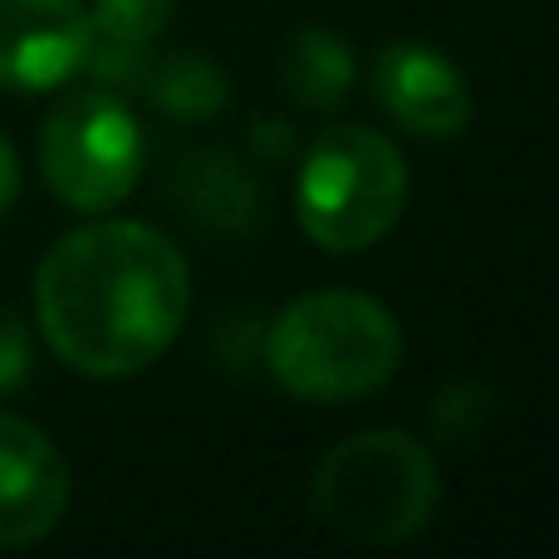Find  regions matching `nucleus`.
Segmentation results:
<instances>
[{"instance_id":"1","label":"nucleus","mask_w":559,"mask_h":559,"mask_svg":"<svg viewBox=\"0 0 559 559\" xmlns=\"http://www.w3.org/2000/svg\"><path fill=\"white\" fill-rule=\"evenodd\" d=\"M192 275L157 226L94 222L59 236L35 271L45 344L84 378H128L167 354L187 324Z\"/></svg>"},{"instance_id":"2","label":"nucleus","mask_w":559,"mask_h":559,"mask_svg":"<svg viewBox=\"0 0 559 559\" xmlns=\"http://www.w3.org/2000/svg\"><path fill=\"white\" fill-rule=\"evenodd\" d=\"M403 364L393 309L358 289H314L280 309L265 334V368L299 403H354Z\"/></svg>"},{"instance_id":"3","label":"nucleus","mask_w":559,"mask_h":559,"mask_svg":"<svg viewBox=\"0 0 559 559\" xmlns=\"http://www.w3.org/2000/svg\"><path fill=\"white\" fill-rule=\"evenodd\" d=\"M437 462L417 437L397 427H373L314 466L309 506L319 525L348 545H403L427 531L437 511Z\"/></svg>"},{"instance_id":"4","label":"nucleus","mask_w":559,"mask_h":559,"mask_svg":"<svg viewBox=\"0 0 559 559\" xmlns=\"http://www.w3.org/2000/svg\"><path fill=\"white\" fill-rule=\"evenodd\" d=\"M407 163L373 128H329L299 163L295 216L319 251L354 255L378 246L407 206Z\"/></svg>"},{"instance_id":"5","label":"nucleus","mask_w":559,"mask_h":559,"mask_svg":"<svg viewBox=\"0 0 559 559\" xmlns=\"http://www.w3.org/2000/svg\"><path fill=\"white\" fill-rule=\"evenodd\" d=\"M39 167L69 212H114L143 173L138 118L108 84L74 88L39 128Z\"/></svg>"},{"instance_id":"6","label":"nucleus","mask_w":559,"mask_h":559,"mask_svg":"<svg viewBox=\"0 0 559 559\" xmlns=\"http://www.w3.org/2000/svg\"><path fill=\"white\" fill-rule=\"evenodd\" d=\"M88 5L84 0H0V88L45 94L84 69Z\"/></svg>"},{"instance_id":"7","label":"nucleus","mask_w":559,"mask_h":559,"mask_svg":"<svg viewBox=\"0 0 559 559\" xmlns=\"http://www.w3.org/2000/svg\"><path fill=\"white\" fill-rule=\"evenodd\" d=\"M69 511V466L35 423L0 413V550L39 545Z\"/></svg>"},{"instance_id":"8","label":"nucleus","mask_w":559,"mask_h":559,"mask_svg":"<svg viewBox=\"0 0 559 559\" xmlns=\"http://www.w3.org/2000/svg\"><path fill=\"white\" fill-rule=\"evenodd\" d=\"M373 98L397 128L417 138H456L472 123L466 74L423 39H393L373 59Z\"/></svg>"},{"instance_id":"9","label":"nucleus","mask_w":559,"mask_h":559,"mask_svg":"<svg viewBox=\"0 0 559 559\" xmlns=\"http://www.w3.org/2000/svg\"><path fill=\"white\" fill-rule=\"evenodd\" d=\"M177 0H94L88 5V55L84 69L108 88L143 84L153 45L173 25Z\"/></svg>"},{"instance_id":"10","label":"nucleus","mask_w":559,"mask_h":559,"mask_svg":"<svg viewBox=\"0 0 559 559\" xmlns=\"http://www.w3.org/2000/svg\"><path fill=\"white\" fill-rule=\"evenodd\" d=\"M173 187L182 197L187 216L212 226V231H241L261 212V187L251 182V173L231 153H216V147H202V153L187 157Z\"/></svg>"},{"instance_id":"11","label":"nucleus","mask_w":559,"mask_h":559,"mask_svg":"<svg viewBox=\"0 0 559 559\" xmlns=\"http://www.w3.org/2000/svg\"><path fill=\"white\" fill-rule=\"evenodd\" d=\"M280 74H285V88L299 108L329 114V108H338L348 98V88H354L358 59H354V45H348L338 29L314 25V29L289 35Z\"/></svg>"},{"instance_id":"12","label":"nucleus","mask_w":559,"mask_h":559,"mask_svg":"<svg viewBox=\"0 0 559 559\" xmlns=\"http://www.w3.org/2000/svg\"><path fill=\"white\" fill-rule=\"evenodd\" d=\"M143 88L167 118H187V123H202V118L222 114L231 84H226V69L212 64L206 55H167L153 59L143 74Z\"/></svg>"},{"instance_id":"13","label":"nucleus","mask_w":559,"mask_h":559,"mask_svg":"<svg viewBox=\"0 0 559 559\" xmlns=\"http://www.w3.org/2000/svg\"><path fill=\"white\" fill-rule=\"evenodd\" d=\"M486 417H491V393H486V388H476V383L442 388V393H437V403H432L437 437H442V442H456V447L472 442V437L481 432Z\"/></svg>"},{"instance_id":"14","label":"nucleus","mask_w":559,"mask_h":559,"mask_svg":"<svg viewBox=\"0 0 559 559\" xmlns=\"http://www.w3.org/2000/svg\"><path fill=\"white\" fill-rule=\"evenodd\" d=\"M29 378V334L15 314H0V397Z\"/></svg>"},{"instance_id":"15","label":"nucleus","mask_w":559,"mask_h":559,"mask_svg":"<svg viewBox=\"0 0 559 559\" xmlns=\"http://www.w3.org/2000/svg\"><path fill=\"white\" fill-rule=\"evenodd\" d=\"M15 197H20V163H15V147L0 138V216L15 206Z\"/></svg>"},{"instance_id":"16","label":"nucleus","mask_w":559,"mask_h":559,"mask_svg":"<svg viewBox=\"0 0 559 559\" xmlns=\"http://www.w3.org/2000/svg\"><path fill=\"white\" fill-rule=\"evenodd\" d=\"M280 128H285V123H275V118H271V123H261V128H255V138H261V143H265V153H271V157L285 153V133H280Z\"/></svg>"}]
</instances>
